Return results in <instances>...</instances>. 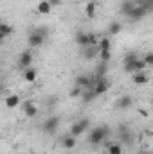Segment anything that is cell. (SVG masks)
<instances>
[{"label":"cell","instance_id":"1","mask_svg":"<svg viewBox=\"0 0 153 154\" xmlns=\"http://www.w3.org/2000/svg\"><path fill=\"white\" fill-rule=\"evenodd\" d=\"M108 136H110V127H108V125H97V127H94V129L90 131V134H88V143H90L92 147H97V145H101Z\"/></svg>","mask_w":153,"mask_h":154},{"label":"cell","instance_id":"2","mask_svg":"<svg viewBox=\"0 0 153 154\" xmlns=\"http://www.w3.org/2000/svg\"><path fill=\"white\" fill-rule=\"evenodd\" d=\"M88 129H90V120H88L86 116H83V118H79V120H76V122L72 124V127H70L69 134H72L74 138H77V136L85 134Z\"/></svg>","mask_w":153,"mask_h":154},{"label":"cell","instance_id":"3","mask_svg":"<svg viewBox=\"0 0 153 154\" xmlns=\"http://www.w3.org/2000/svg\"><path fill=\"white\" fill-rule=\"evenodd\" d=\"M60 124H61V118L56 116V115H52V116H49L47 120H43L41 129H43L45 134H56L58 129H60Z\"/></svg>","mask_w":153,"mask_h":154},{"label":"cell","instance_id":"4","mask_svg":"<svg viewBox=\"0 0 153 154\" xmlns=\"http://www.w3.org/2000/svg\"><path fill=\"white\" fill-rule=\"evenodd\" d=\"M108 90H110V81H108L106 77H101V79H97V81L94 82V86H92V91H94V95H96V97H101V95H105Z\"/></svg>","mask_w":153,"mask_h":154},{"label":"cell","instance_id":"5","mask_svg":"<svg viewBox=\"0 0 153 154\" xmlns=\"http://www.w3.org/2000/svg\"><path fill=\"white\" fill-rule=\"evenodd\" d=\"M20 108H22L24 115L27 116V118H34V116H38V104L33 102V100H24V102L20 104Z\"/></svg>","mask_w":153,"mask_h":154},{"label":"cell","instance_id":"6","mask_svg":"<svg viewBox=\"0 0 153 154\" xmlns=\"http://www.w3.org/2000/svg\"><path fill=\"white\" fill-rule=\"evenodd\" d=\"M144 16H148V13H146L142 7H139V5H135V7L126 14V18H128V22H130V23H139Z\"/></svg>","mask_w":153,"mask_h":154},{"label":"cell","instance_id":"7","mask_svg":"<svg viewBox=\"0 0 153 154\" xmlns=\"http://www.w3.org/2000/svg\"><path fill=\"white\" fill-rule=\"evenodd\" d=\"M132 106H133L132 95H121V97L115 100V109H119V111H126V109H130Z\"/></svg>","mask_w":153,"mask_h":154},{"label":"cell","instance_id":"8","mask_svg":"<svg viewBox=\"0 0 153 154\" xmlns=\"http://www.w3.org/2000/svg\"><path fill=\"white\" fill-rule=\"evenodd\" d=\"M45 39L47 38H43L41 34H38L34 29L29 32V36H27V43H29V47L31 48H38V47H41L43 43H45Z\"/></svg>","mask_w":153,"mask_h":154},{"label":"cell","instance_id":"9","mask_svg":"<svg viewBox=\"0 0 153 154\" xmlns=\"http://www.w3.org/2000/svg\"><path fill=\"white\" fill-rule=\"evenodd\" d=\"M31 65H33V52L31 50H24L18 56V68L24 70V68H29Z\"/></svg>","mask_w":153,"mask_h":154},{"label":"cell","instance_id":"10","mask_svg":"<svg viewBox=\"0 0 153 154\" xmlns=\"http://www.w3.org/2000/svg\"><path fill=\"white\" fill-rule=\"evenodd\" d=\"M119 143L121 145H132L133 143V134H132V131L128 129V127H124V125H121L119 127Z\"/></svg>","mask_w":153,"mask_h":154},{"label":"cell","instance_id":"11","mask_svg":"<svg viewBox=\"0 0 153 154\" xmlns=\"http://www.w3.org/2000/svg\"><path fill=\"white\" fill-rule=\"evenodd\" d=\"M74 86L81 88V90H88V88H92V77L86 75V74H79V75L74 79Z\"/></svg>","mask_w":153,"mask_h":154},{"label":"cell","instance_id":"12","mask_svg":"<svg viewBox=\"0 0 153 154\" xmlns=\"http://www.w3.org/2000/svg\"><path fill=\"white\" fill-rule=\"evenodd\" d=\"M97 54H99V48H97V47L86 45V47H83V48H81V56H83V59H86V61L96 59V57H97Z\"/></svg>","mask_w":153,"mask_h":154},{"label":"cell","instance_id":"13","mask_svg":"<svg viewBox=\"0 0 153 154\" xmlns=\"http://www.w3.org/2000/svg\"><path fill=\"white\" fill-rule=\"evenodd\" d=\"M137 57H139L137 52H128V54L122 57V68H124L126 74H132V65H133V61H135Z\"/></svg>","mask_w":153,"mask_h":154},{"label":"cell","instance_id":"14","mask_svg":"<svg viewBox=\"0 0 153 154\" xmlns=\"http://www.w3.org/2000/svg\"><path fill=\"white\" fill-rule=\"evenodd\" d=\"M132 81H133L135 86H144V84L150 82V74H148L146 70H142V72H135L133 77H132Z\"/></svg>","mask_w":153,"mask_h":154},{"label":"cell","instance_id":"15","mask_svg":"<svg viewBox=\"0 0 153 154\" xmlns=\"http://www.w3.org/2000/svg\"><path fill=\"white\" fill-rule=\"evenodd\" d=\"M60 143H61V147H63V149H67V151L76 149V138H74L72 134H69V133H65V134L60 138Z\"/></svg>","mask_w":153,"mask_h":154},{"label":"cell","instance_id":"16","mask_svg":"<svg viewBox=\"0 0 153 154\" xmlns=\"http://www.w3.org/2000/svg\"><path fill=\"white\" fill-rule=\"evenodd\" d=\"M106 74H108V63L99 61V63L96 65V68H94V74H92V77L97 81V79H101V77H106Z\"/></svg>","mask_w":153,"mask_h":154},{"label":"cell","instance_id":"17","mask_svg":"<svg viewBox=\"0 0 153 154\" xmlns=\"http://www.w3.org/2000/svg\"><path fill=\"white\" fill-rule=\"evenodd\" d=\"M22 77H24V81H25V82H34V81H36V77H38V70H36L34 66L24 68V70H22Z\"/></svg>","mask_w":153,"mask_h":154},{"label":"cell","instance_id":"18","mask_svg":"<svg viewBox=\"0 0 153 154\" xmlns=\"http://www.w3.org/2000/svg\"><path fill=\"white\" fill-rule=\"evenodd\" d=\"M20 104H22V99H20V95H16V93H11V95H7V97H5V106H7L9 109L20 108Z\"/></svg>","mask_w":153,"mask_h":154},{"label":"cell","instance_id":"19","mask_svg":"<svg viewBox=\"0 0 153 154\" xmlns=\"http://www.w3.org/2000/svg\"><path fill=\"white\" fill-rule=\"evenodd\" d=\"M74 41H76V45L79 47V48L86 47V45H88V32H85V31H77L76 34H74Z\"/></svg>","mask_w":153,"mask_h":154},{"label":"cell","instance_id":"20","mask_svg":"<svg viewBox=\"0 0 153 154\" xmlns=\"http://www.w3.org/2000/svg\"><path fill=\"white\" fill-rule=\"evenodd\" d=\"M50 11H52V5H50L49 0H41V2H38V5H36V13H38V14L47 16V14H50Z\"/></svg>","mask_w":153,"mask_h":154},{"label":"cell","instance_id":"21","mask_svg":"<svg viewBox=\"0 0 153 154\" xmlns=\"http://www.w3.org/2000/svg\"><path fill=\"white\" fill-rule=\"evenodd\" d=\"M133 7H135V0H122L121 5H119V13H121L122 16H126Z\"/></svg>","mask_w":153,"mask_h":154},{"label":"cell","instance_id":"22","mask_svg":"<svg viewBox=\"0 0 153 154\" xmlns=\"http://www.w3.org/2000/svg\"><path fill=\"white\" fill-rule=\"evenodd\" d=\"M121 31H122V23L121 22H110V25L106 29L108 36H117V34H121Z\"/></svg>","mask_w":153,"mask_h":154},{"label":"cell","instance_id":"23","mask_svg":"<svg viewBox=\"0 0 153 154\" xmlns=\"http://www.w3.org/2000/svg\"><path fill=\"white\" fill-rule=\"evenodd\" d=\"M106 152L108 154H122L124 152V145H121L119 142H112V143H108Z\"/></svg>","mask_w":153,"mask_h":154},{"label":"cell","instance_id":"24","mask_svg":"<svg viewBox=\"0 0 153 154\" xmlns=\"http://www.w3.org/2000/svg\"><path fill=\"white\" fill-rule=\"evenodd\" d=\"M135 5L142 7L148 14H151L153 13V0H135Z\"/></svg>","mask_w":153,"mask_h":154},{"label":"cell","instance_id":"25","mask_svg":"<svg viewBox=\"0 0 153 154\" xmlns=\"http://www.w3.org/2000/svg\"><path fill=\"white\" fill-rule=\"evenodd\" d=\"M79 97H81V100H83L85 104H88V102H92L94 99H97V97L94 95V91H92V88H88V90H83Z\"/></svg>","mask_w":153,"mask_h":154},{"label":"cell","instance_id":"26","mask_svg":"<svg viewBox=\"0 0 153 154\" xmlns=\"http://www.w3.org/2000/svg\"><path fill=\"white\" fill-rule=\"evenodd\" d=\"M97 48L99 50H112V41H110V36H105L97 41Z\"/></svg>","mask_w":153,"mask_h":154},{"label":"cell","instance_id":"27","mask_svg":"<svg viewBox=\"0 0 153 154\" xmlns=\"http://www.w3.org/2000/svg\"><path fill=\"white\" fill-rule=\"evenodd\" d=\"M148 66L144 65V61L141 59V57H137L135 61H133V65H132V74H135V72H142V70H146Z\"/></svg>","mask_w":153,"mask_h":154},{"label":"cell","instance_id":"28","mask_svg":"<svg viewBox=\"0 0 153 154\" xmlns=\"http://www.w3.org/2000/svg\"><path fill=\"white\" fill-rule=\"evenodd\" d=\"M96 5H97V4H94V2H86V5H85V14H86L88 18H96Z\"/></svg>","mask_w":153,"mask_h":154},{"label":"cell","instance_id":"29","mask_svg":"<svg viewBox=\"0 0 153 154\" xmlns=\"http://www.w3.org/2000/svg\"><path fill=\"white\" fill-rule=\"evenodd\" d=\"M97 59L103 61V63H110V59H112V50H99Z\"/></svg>","mask_w":153,"mask_h":154},{"label":"cell","instance_id":"30","mask_svg":"<svg viewBox=\"0 0 153 154\" xmlns=\"http://www.w3.org/2000/svg\"><path fill=\"white\" fill-rule=\"evenodd\" d=\"M142 61H144V65L146 66H153V52H146L144 54V57H141Z\"/></svg>","mask_w":153,"mask_h":154},{"label":"cell","instance_id":"31","mask_svg":"<svg viewBox=\"0 0 153 154\" xmlns=\"http://www.w3.org/2000/svg\"><path fill=\"white\" fill-rule=\"evenodd\" d=\"M34 31H36V32H38V34H41V36H43V38H47V36H49V32H50V31H49V27H47V25H38V27H36V29H34Z\"/></svg>","mask_w":153,"mask_h":154},{"label":"cell","instance_id":"32","mask_svg":"<svg viewBox=\"0 0 153 154\" xmlns=\"http://www.w3.org/2000/svg\"><path fill=\"white\" fill-rule=\"evenodd\" d=\"M97 41H99V38L96 36V32H88V45L97 47Z\"/></svg>","mask_w":153,"mask_h":154},{"label":"cell","instance_id":"33","mask_svg":"<svg viewBox=\"0 0 153 154\" xmlns=\"http://www.w3.org/2000/svg\"><path fill=\"white\" fill-rule=\"evenodd\" d=\"M81 91H83L81 88H77V86H74V88L70 90V97H79V95H81Z\"/></svg>","mask_w":153,"mask_h":154},{"label":"cell","instance_id":"34","mask_svg":"<svg viewBox=\"0 0 153 154\" xmlns=\"http://www.w3.org/2000/svg\"><path fill=\"white\" fill-rule=\"evenodd\" d=\"M4 91H7V88H5V81H4V77H0V95H2Z\"/></svg>","mask_w":153,"mask_h":154},{"label":"cell","instance_id":"35","mask_svg":"<svg viewBox=\"0 0 153 154\" xmlns=\"http://www.w3.org/2000/svg\"><path fill=\"white\" fill-rule=\"evenodd\" d=\"M47 104H49V106H47L49 109H50V108H56V106H54V104H56V99H49V100H47Z\"/></svg>","mask_w":153,"mask_h":154},{"label":"cell","instance_id":"36","mask_svg":"<svg viewBox=\"0 0 153 154\" xmlns=\"http://www.w3.org/2000/svg\"><path fill=\"white\" fill-rule=\"evenodd\" d=\"M49 2H50V5H52V7H54V5H58V4H60V2H63V0H49Z\"/></svg>","mask_w":153,"mask_h":154},{"label":"cell","instance_id":"37","mask_svg":"<svg viewBox=\"0 0 153 154\" xmlns=\"http://www.w3.org/2000/svg\"><path fill=\"white\" fill-rule=\"evenodd\" d=\"M139 154H151V152H150V151H141Z\"/></svg>","mask_w":153,"mask_h":154},{"label":"cell","instance_id":"38","mask_svg":"<svg viewBox=\"0 0 153 154\" xmlns=\"http://www.w3.org/2000/svg\"><path fill=\"white\" fill-rule=\"evenodd\" d=\"M88 2H94V4H97V2H101V0H88Z\"/></svg>","mask_w":153,"mask_h":154},{"label":"cell","instance_id":"39","mask_svg":"<svg viewBox=\"0 0 153 154\" xmlns=\"http://www.w3.org/2000/svg\"><path fill=\"white\" fill-rule=\"evenodd\" d=\"M0 25H2V18H0Z\"/></svg>","mask_w":153,"mask_h":154}]
</instances>
